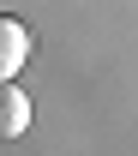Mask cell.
I'll list each match as a JSON object with an SVG mask.
<instances>
[{
  "label": "cell",
  "instance_id": "7a4b0ae2",
  "mask_svg": "<svg viewBox=\"0 0 138 156\" xmlns=\"http://www.w3.org/2000/svg\"><path fill=\"white\" fill-rule=\"evenodd\" d=\"M24 60H30V30L12 12H0V78H12Z\"/></svg>",
  "mask_w": 138,
  "mask_h": 156
},
{
  "label": "cell",
  "instance_id": "6da1fadb",
  "mask_svg": "<svg viewBox=\"0 0 138 156\" xmlns=\"http://www.w3.org/2000/svg\"><path fill=\"white\" fill-rule=\"evenodd\" d=\"M24 132H30V96H24L12 78H0V144H12Z\"/></svg>",
  "mask_w": 138,
  "mask_h": 156
}]
</instances>
